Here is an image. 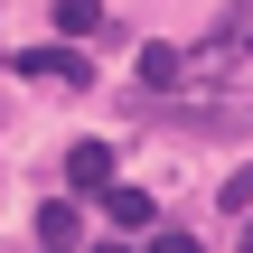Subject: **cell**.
Returning <instances> with one entry per match:
<instances>
[{
    "instance_id": "8992f818",
    "label": "cell",
    "mask_w": 253,
    "mask_h": 253,
    "mask_svg": "<svg viewBox=\"0 0 253 253\" xmlns=\"http://www.w3.org/2000/svg\"><path fill=\"white\" fill-rule=\"evenodd\" d=\"M178 75H188V56H178V47H141V84H150V94H169Z\"/></svg>"
},
{
    "instance_id": "30bf717a",
    "label": "cell",
    "mask_w": 253,
    "mask_h": 253,
    "mask_svg": "<svg viewBox=\"0 0 253 253\" xmlns=\"http://www.w3.org/2000/svg\"><path fill=\"white\" fill-rule=\"evenodd\" d=\"M94 253H122V244H94Z\"/></svg>"
},
{
    "instance_id": "ba28073f",
    "label": "cell",
    "mask_w": 253,
    "mask_h": 253,
    "mask_svg": "<svg viewBox=\"0 0 253 253\" xmlns=\"http://www.w3.org/2000/svg\"><path fill=\"white\" fill-rule=\"evenodd\" d=\"M235 207H253V169H235V178H225V216H235Z\"/></svg>"
},
{
    "instance_id": "277c9868",
    "label": "cell",
    "mask_w": 253,
    "mask_h": 253,
    "mask_svg": "<svg viewBox=\"0 0 253 253\" xmlns=\"http://www.w3.org/2000/svg\"><path fill=\"white\" fill-rule=\"evenodd\" d=\"M38 253H84V207H38Z\"/></svg>"
},
{
    "instance_id": "5b68a950",
    "label": "cell",
    "mask_w": 253,
    "mask_h": 253,
    "mask_svg": "<svg viewBox=\"0 0 253 253\" xmlns=\"http://www.w3.org/2000/svg\"><path fill=\"white\" fill-rule=\"evenodd\" d=\"M103 216H113L122 235H141V225L160 216V197H150V188H103Z\"/></svg>"
},
{
    "instance_id": "6da1fadb",
    "label": "cell",
    "mask_w": 253,
    "mask_h": 253,
    "mask_svg": "<svg viewBox=\"0 0 253 253\" xmlns=\"http://www.w3.org/2000/svg\"><path fill=\"white\" fill-rule=\"evenodd\" d=\"M235 56H253V0H235V9L216 19V38L197 47V75H225Z\"/></svg>"
},
{
    "instance_id": "9c48e42d",
    "label": "cell",
    "mask_w": 253,
    "mask_h": 253,
    "mask_svg": "<svg viewBox=\"0 0 253 253\" xmlns=\"http://www.w3.org/2000/svg\"><path fill=\"white\" fill-rule=\"evenodd\" d=\"M150 253H197V235H160V244H150Z\"/></svg>"
},
{
    "instance_id": "7a4b0ae2",
    "label": "cell",
    "mask_w": 253,
    "mask_h": 253,
    "mask_svg": "<svg viewBox=\"0 0 253 253\" xmlns=\"http://www.w3.org/2000/svg\"><path fill=\"white\" fill-rule=\"evenodd\" d=\"M0 66H19L38 84H94V56H75V47H28V56H0Z\"/></svg>"
},
{
    "instance_id": "3957f363",
    "label": "cell",
    "mask_w": 253,
    "mask_h": 253,
    "mask_svg": "<svg viewBox=\"0 0 253 253\" xmlns=\"http://www.w3.org/2000/svg\"><path fill=\"white\" fill-rule=\"evenodd\" d=\"M66 188H75V197H103V188H113V141H75V150H66Z\"/></svg>"
},
{
    "instance_id": "52a82bcc",
    "label": "cell",
    "mask_w": 253,
    "mask_h": 253,
    "mask_svg": "<svg viewBox=\"0 0 253 253\" xmlns=\"http://www.w3.org/2000/svg\"><path fill=\"white\" fill-rule=\"evenodd\" d=\"M56 28H66V38H94L103 9H94V0H56Z\"/></svg>"
}]
</instances>
